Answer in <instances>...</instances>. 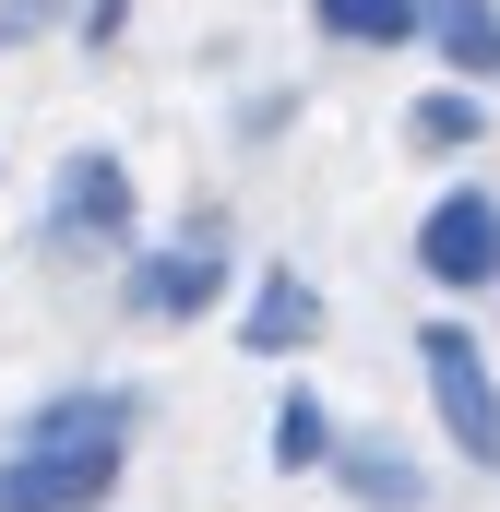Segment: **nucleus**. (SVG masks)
<instances>
[{"label": "nucleus", "mask_w": 500, "mask_h": 512, "mask_svg": "<svg viewBox=\"0 0 500 512\" xmlns=\"http://www.w3.org/2000/svg\"><path fill=\"white\" fill-rule=\"evenodd\" d=\"M131 417H143V405L108 393V382L36 405L24 441L0 453V512H108L120 477H131Z\"/></svg>", "instance_id": "obj_1"}, {"label": "nucleus", "mask_w": 500, "mask_h": 512, "mask_svg": "<svg viewBox=\"0 0 500 512\" xmlns=\"http://www.w3.org/2000/svg\"><path fill=\"white\" fill-rule=\"evenodd\" d=\"M417 274L429 286H500V203L489 191H441L429 215H417Z\"/></svg>", "instance_id": "obj_4"}, {"label": "nucleus", "mask_w": 500, "mask_h": 512, "mask_svg": "<svg viewBox=\"0 0 500 512\" xmlns=\"http://www.w3.org/2000/svg\"><path fill=\"white\" fill-rule=\"evenodd\" d=\"M334 489L358 512H417V465L393 441H334Z\"/></svg>", "instance_id": "obj_8"}, {"label": "nucleus", "mask_w": 500, "mask_h": 512, "mask_svg": "<svg viewBox=\"0 0 500 512\" xmlns=\"http://www.w3.org/2000/svg\"><path fill=\"white\" fill-rule=\"evenodd\" d=\"M417 370H429V417L465 465H500V370L465 322H417Z\"/></svg>", "instance_id": "obj_3"}, {"label": "nucleus", "mask_w": 500, "mask_h": 512, "mask_svg": "<svg viewBox=\"0 0 500 512\" xmlns=\"http://www.w3.org/2000/svg\"><path fill=\"white\" fill-rule=\"evenodd\" d=\"M322 453H334V429H322V393H286V405H274V465H286V477H310Z\"/></svg>", "instance_id": "obj_11"}, {"label": "nucleus", "mask_w": 500, "mask_h": 512, "mask_svg": "<svg viewBox=\"0 0 500 512\" xmlns=\"http://www.w3.org/2000/svg\"><path fill=\"white\" fill-rule=\"evenodd\" d=\"M310 24H322V36H346V48H405V36H429V12H417V0H310Z\"/></svg>", "instance_id": "obj_9"}, {"label": "nucleus", "mask_w": 500, "mask_h": 512, "mask_svg": "<svg viewBox=\"0 0 500 512\" xmlns=\"http://www.w3.org/2000/svg\"><path fill=\"white\" fill-rule=\"evenodd\" d=\"M417 12H429V48H441L453 84H489L500 72V0H417Z\"/></svg>", "instance_id": "obj_7"}, {"label": "nucleus", "mask_w": 500, "mask_h": 512, "mask_svg": "<svg viewBox=\"0 0 500 512\" xmlns=\"http://www.w3.org/2000/svg\"><path fill=\"white\" fill-rule=\"evenodd\" d=\"M143 239V191H131V167L120 155H72L60 179H48V215H36V251L48 262H108V251H131Z\"/></svg>", "instance_id": "obj_2"}, {"label": "nucleus", "mask_w": 500, "mask_h": 512, "mask_svg": "<svg viewBox=\"0 0 500 512\" xmlns=\"http://www.w3.org/2000/svg\"><path fill=\"white\" fill-rule=\"evenodd\" d=\"M215 298H227L215 227H191V239H167V251H131V322H203Z\"/></svg>", "instance_id": "obj_5"}, {"label": "nucleus", "mask_w": 500, "mask_h": 512, "mask_svg": "<svg viewBox=\"0 0 500 512\" xmlns=\"http://www.w3.org/2000/svg\"><path fill=\"white\" fill-rule=\"evenodd\" d=\"M310 334H322V286H310L298 262H274V274L250 286V310H239V346L250 358H298Z\"/></svg>", "instance_id": "obj_6"}, {"label": "nucleus", "mask_w": 500, "mask_h": 512, "mask_svg": "<svg viewBox=\"0 0 500 512\" xmlns=\"http://www.w3.org/2000/svg\"><path fill=\"white\" fill-rule=\"evenodd\" d=\"M477 131H489L477 84H441V96H417V108H405V143H417V155H465Z\"/></svg>", "instance_id": "obj_10"}]
</instances>
